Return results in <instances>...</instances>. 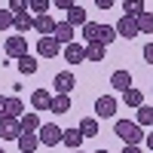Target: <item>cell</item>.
I'll return each instance as SVG.
<instances>
[{
    "label": "cell",
    "mask_w": 153,
    "mask_h": 153,
    "mask_svg": "<svg viewBox=\"0 0 153 153\" xmlns=\"http://www.w3.org/2000/svg\"><path fill=\"white\" fill-rule=\"evenodd\" d=\"M113 132H117V138H123V141H126V147H138V141L144 138L141 126H138V123H129V120H117Z\"/></svg>",
    "instance_id": "1"
},
{
    "label": "cell",
    "mask_w": 153,
    "mask_h": 153,
    "mask_svg": "<svg viewBox=\"0 0 153 153\" xmlns=\"http://www.w3.org/2000/svg\"><path fill=\"white\" fill-rule=\"evenodd\" d=\"M61 138H65V129H58L55 123H43V126H40V144H43V147L61 144Z\"/></svg>",
    "instance_id": "2"
},
{
    "label": "cell",
    "mask_w": 153,
    "mask_h": 153,
    "mask_svg": "<svg viewBox=\"0 0 153 153\" xmlns=\"http://www.w3.org/2000/svg\"><path fill=\"white\" fill-rule=\"evenodd\" d=\"M3 52L9 58H25V55H28V40H25V37H6Z\"/></svg>",
    "instance_id": "3"
},
{
    "label": "cell",
    "mask_w": 153,
    "mask_h": 153,
    "mask_svg": "<svg viewBox=\"0 0 153 153\" xmlns=\"http://www.w3.org/2000/svg\"><path fill=\"white\" fill-rule=\"evenodd\" d=\"M113 28H117V37H126V40H132V37L141 34V31H138V19H129V16H123Z\"/></svg>",
    "instance_id": "4"
},
{
    "label": "cell",
    "mask_w": 153,
    "mask_h": 153,
    "mask_svg": "<svg viewBox=\"0 0 153 153\" xmlns=\"http://www.w3.org/2000/svg\"><path fill=\"white\" fill-rule=\"evenodd\" d=\"M95 113H98L101 120H110L113 113H117V98H113V95H101L95 101Z\"/></svg>",
    "instance_id": "5"
},
{
    "label": "cell",
    "mask_w": 153,
    "mask_h": 153,
    "mask_svg": "<svg viewBox=\"0 0 153 153\" xmlns=\"http://www.w3.org/2000/svg\"><path fill=\"white\" fill-rule=\"evenodd\" d=\"M0 138L3 141H19L22 138V123L19 120H0Z\"/></svg>",
    "instance_id": "6"
},
{
    "label": "cell",
    "mask_w": 153,
    "mask_h": 153,
    "mask_svg": "<svg viewBox=\"0 0 153 153\" xmlns=\"http://www.w3.org/2000/svg\"><path fill=\"white\" fill-rule=\"evenodd\" d=\"M37 52H40L43 58H55L61 52V43L55 40V37H40V40H37Z\"/></svg>",
    "instance_id": "7"
},
{
    "label": "cell",
    "mask_w": 153,
    "mask_h": 153,
    "mask_svg": "<svg viewBox=\"0 0 153 153\" xmlns=\"http://www.w3.org/2000/svg\"><path fill=\"white\" fill-rule=\"evenodd\" d=\"M52 86H55V92H58V95H68L71 89L76 86V80H74V74H71V71H61V74H55Z\"/></svg>",
    "instance_id": "8"
},
{
    "label": "cell",
    "mask_w": 153,
    "mask_h": 153,
    "mask_svg": "<svg viewBox=\"0 0 153 153\" xmlns=\"http://www.w3.org/2000/svg\"><path fill=\"white\" fill-rule=\"evenodd\" d=\"M110 86L120 89V92H129V89H132V74L129 71H113L110 74Z\"/></svg>",
    "instance_id": "9"
},
{
    "label": "cell",
    "mask_w": 153,
    "mask_h": 153,
    "mask_svg": "<svg viewBox=\"0 0 153 153\" xmlns=\"http://www.w3.org/2000/svg\"><path fill=\"white\" fill-rule=\"evenodd\" d=\"M31 104H34V110H52V95L46 89H37L31 95Z\"/></svg>",
    "instance_id": "10"
},
{
    "label": "cell",
    "mask_w": 153,
    "mask_h": 153,
    "mask_svg": "<svg viewBox=\"0 0 153 153\" xmlns=\"http://www.w3.org/2000/svg\"><path fill=\"white\" fill-rule=\"evenodd\" d=\"M55 25H58V22H55L52 16H37V19H34V28L40 31L43 37H52V34H55Z\"/></svg>",
    "instance_id": "11"
},
{
    "label": "cell",
    "mask_w": 153,
    "mask_h": 153,
    "mask_svg": "<svg viewBox=\"0 0 153 153\" xmlns=\"http://www.w3.org/2000/svg\"><path fill=\"white\" fill-rule=\"evenodd\" d=\"M52 37H55V40H58L61 46H71V43H74V28H71L68 22H58V25H55V34H52Z\"/></svg>",
    "instance_id": "12"
},
{
    "label": "cell",
    "mask_w": 153,
    "mask_h": 153,
    "mask_svg": "<svg viewBox=\"0 0 153 153\" xmlns=\"http://www.w3.org/2000/svg\"><path fill=\"white\" fill-rule=\"evenodd\" d=\"M65 58H68V65H80V61H86V46H80V43L65 46Z\"/></svg>",
    "instance_id": "13"
},
{
    "label": "cell",
    "mask_w": 153,
    "mask_h": 153,
    "mask_svg": "<svg viewBox=\"0 0 153 153\" xmlns=\"http://www.w3.org/2000/svg\"><path fill=\"white\" fill-rule=\"evenodd\" d=\"M37 147H40V135H34V132H22V138H19V150H22V153H34Z\"/></svg>",
    "instance_id": "14"
},
{
    "label": "cell",
    "mask_w": 153,
    "mask_h": 153,
    "mask_svg": "<svg viewBox=\"0 0 153 153\" xmlns=\"http://www.w3.org/2000/svg\"><path fill=\"white\" fill-rule=\"evenodd\" d=\"M25 117V104H22V98H6V120H22Z\"/></svg>",
    "instance_id": "15"
},
{
    "label": "cell",
    "mask_w": 153,
    "mask_h": 153,
    "mask_svg": "<svg viewBox=\"0 0 153 153\" xmlns=\"http://www.w3.org/2000/svg\"><path fill=\"white\" fill-rule=\"evenodd\" d=\"M68 25H71V28H76V25H89V19H86V9H83L80 3H74V6L68 9Z\"/></svg>",
    "instance_id": "16"
},
{
    "label": "cell",
    "mask_w": 153,
    "mask_h": 153,
    "mask_svg": "<svg viewBox=\"0 0 153 153\" xmlns=\"http://www.w3.org/2000/svg\"><path fill=\"white\" fill-rule=\"evenodd\" d=\"M19 123H22V132H34V135L40 132V126H43V123H40V117H37L34 110H31V113H25Z\"/></svg>",
    "instance_id": "17"
},
{
    "label": "cell",
    "mask_w": 153,
    "mask_h": 153,
    "mask_svg": "<svg viewBox=\"0 0 153 153\" xmlns=\"http://www.w3.org/2000/svg\"><path fill=\"white\" fill-rule=\"evenodd\" d=\"M61 144H68L71 150H80V144H83V132H80V129H65Z\"/></svg>",
    "instance_id": "18"
},
{
    "label": "cell",
    "mask_w": 153,
    "mask_h": 153,
    "mask_svg": "<svg viewBox=\"0 0 153 153\" xmlns=\"http://www.w3.org/2000/svg\"><path fill=\"white\" fill-rule=\"evenodd\" d=\"M123 101H126V104H129V107H144V92H141V89H129V92H123Z\"/></svg>",
    "instance_id": "19"
},
{
    "label": "cell",
    "mask_w": 153,
    "mask_h": 153,
    "mask_svg": "<svg viewBox=\"0 0 153 153\" xmlns=\"http://www.w3.org/2000/svg\"><path fill=\"white\" fill-rule=\"evenodd\" d=\"M123 12H126L129 19H141V16H144V3H141V0H126V3H123Z\"/></svg>",
    "instance_id": "20"
},
{
    "label": "cell",
    "mask_w": 153,
    "mask_h": 153,
    "mask_svg": "<svg viewBox=\"0 0 153 153\" xmlns=\"http://www.w3.org/2000/svg\"><path fill=\"white\" fill-rule=\"evenodd\" d=\"M104 52H107L104 43H89L86 46V58L89 61H104Z\"/></svg>",
    "instance_id": "21"
},
{
    "label": "cell",
    "mask_w": 153,
    "mask_h": 153,
    "mask_svg": "<svg viewBox=\"0 0 153 153\" xmlns=\"http://www.w3.org/2000/svg\"><path fill=\"white\" fill-rule=\"evenodd\" d=\"M76 129L83 132V138H95V135H98V120H92V117H89V120H80Z\"/></svg>",
    "instance_id": "22"
},
{
    "label": "cell",
    "mask_w": 153,
    "mask_h": 153,
    "mask_svg": "<svg viewBox=\"0 0 153 153\" xmlns=\"http://www.w3.org/2000/svg\"><path fill=\"white\" fill-rule=\"evenodd\" d=\"M52 113H71V98L68 95H52Z\"/></svg>",
    "instance_id": "23"
},
{
    "label": "cell",
    "mask_w": 153,
    "mask_h": 153,
    "mask_svg": "<svg viewBox=\"0 0 153 153\" xmlns=\"http://www.w3.org/2000/svg\"><path fill=\"white\" fill-rule=\"evenodd\" d=\"M113 40H117V28H110V25H101V31H98V43L110 46Z\"/></svg>",
    "instance_id": "24"
},
{
    "label": "cell",
    "mask_w": 153,
    "mask_h": 153,
    "mask_svg": "<svg viewBox=\"0 0 153 153\" xmlns=\"http://www.w3.org/2000/svg\"><path fill=\"white\" fill-rule=\"evenodd\" d=\"M12 28H16L19 34H25V31H31V28H34V19L28 16V12H22V16H16V25H12Z\"/></svg>",
    "instance_id": "25"
},
{
    "label": "cell",
    "mask_w": 153,
    "mask_h": 153,
    "mask_svg": "<svg viewBox=\"0 0 153 153\" xmlns=\"http://www.w3.org/2000/svg\"><path fill=\"white\" fill-rule=\"evenodd\" d=\"M138 126H153V107H138V120H135Z\"/></svg>",
    "instance_id": "26"
},
{
    "label": "cell",
    "mask_w": 153,
    "mask_h": 153,
    "mask_svg": "<svg viewBox=\"0 0 153 153\" xmlns=\"http://www.w3.org/2000/svg\"><path fill=\"white\" fill-rule=\"evenodd\" d=\"M98 31H101V25H95V22L83 25V37H86L89 43H98Z\"/></svg>",
    "instance_id": "27"
},
{
    "label": "cell",
    "mask_w": 153,
    "mask_h": 153,
    "mask_svg": "<svg viewBox=\"0 0 153 153\" xmlns=\"http://www.w3.org/2000/svg\"><path fill=\"white\" fill-rule=\"evenodd\" d=\"M138 31L141 34H153V12H144V16L138 19Z\"/></svg>",
    "instance_id": "28"
},
{
    "label": "cell",
    "mask_w": 153,
    "mask_h": 153,
    "mask_svg": "<svg viewBox=\"0 0 153 153\" xmlns=\"http://www.w3.org/2000/svg\"><path fill=\"white\" fill-rule=\"evenodd\" d=\"M12 25H16V16L9 12V6H3V9H0V31L12 28Z\"/></svg>",
    "instance_id": "29"
},
{
    "label": "cell",
    "mask_w": 153,
    "mask_h": 153,
    "mask_svg": "<svg viewBox=\"0 0 153 153\" xmlns=\"http://www.w3.org/2000/svg\"><path fill=\"white\" fill-rule=\"evenodd\" d=\"M31 12H37V16H49V0H31Z\"/></svg>",
    "instance_id": "30"
},
{
    "label": "cell",
    "mask_w": 153,
    "mask_h": 153,
    "mask_svg": "<svg viewBox=\"0 0 153 153\" xmlns=\"http://www.w3.org/2000/svg\"><path fill=\"white\" fill-rule=\"evenodd\" d=\"M19 71H22V74H34V71H37V61H34L31 55H25V58H19Z\"/></svg>",
    "instance_id": "31"
},
{
    "label": "cell",
    "mask_w": 153,
    "mask_h": 153,
    "mask_svg": "<svg viewBox=\"0 0 153 153\" xmlns=\"http://www.w3.org/2000/svg\"><path fill=\"white\" fill-rule=\"evenodd\" d=\"M144 58L153 65V43H147V46H144Z\"/></svg>",
    "instance_id": "32"
},
{
    "label": "cell",
    "mask_w": 153,
    "mask_h": 153,
    "mask_svg": "<svg viewBox=\"0 0 153 153\" xmlns=\"http://www.w3.org/2000/svg\"><path fill=\"white\" fill-rule=\"evenodd\" d=\"M95 6H98V9H110L113 0H95Z\"/></svg>",
    "instance_id": "33"
},
{
    "label": "cell",
    "mask_w": 153,
    "mask_h": 153,
    "mask_svg": "<svg viewBox=\"0 0 153 153\" xmlns=\"http://www.w3.org/2000/svg\"><path fill=\"white\" fill-rule=\"evenodd\" d=\"M0 120H6V98L0 95Z\"/></svg>",
    "instance_id": "34"
},
{
    "label": "cell",
    "mask_w": 153,
    "mask_h": 153,
    "mask_svg": "<svg viewBox=\"0 0 153 153\" xmlns=\"http://www.w3.org/2000/svg\"><path fill=\"white\" fill-rule=\"evenodd\" d=\"M55 6H58V9H71L74 3H71V0H55Z\"/></svg>",
    "instance_id": "35"
},
{
    "label": "cell",
    "mask_w": 153,
    "mask_h": 153,
    "mask_svg": "<svg viewBox=\"0 0 153 153\" xmlns=\"http://www.w3.org/2000/svg\"><path fill=\"white\" fill-rule=\"evenodd\" d=\"M144 141H147V147L153 150V132H150V135H144Z\"/></svg>",
    "instance_id": "36"
},
{
    "label": "cell",
    "mask_w": 153,
    "mask_h": 153,
    "mask_svg": "<svg viewBox=\"0 0 153 153\" xmlns=\"http://www.w3.org/2000/svg\"><path fill=\"white\" fill-rule=\"evenodd\" d=\"M123 153H141V150H138V147H126Z\"/></svg>",
    "instance_id": "37"
},
{
    "label": "cell",
    "mask_w": 153,
    "mask_h": 153,
    "mask_svg": "<svg viewBox=\"0 0 153 153\" xmlns=\"http://www.w3.org/2000/svg\"><path fill=\"white\" fill-rule=\"evenodd\" d=\"M95 153H107V150H95Z\"/></svg>",
    "instance_id": "38"
},
{
    "label": "cell",
    "mask_w": 153,
    "mask_h": 153,
    "mask_svg": "<svg viewBox=\"0 0 153 153\" xmlns=\"http://www.w3.org/2000/svg\"><path fill=\"white\" fill-rule=\"evenodd\" d=\"M71 153H83V150H71Z\"/></svg>",
    "instance_id": "39"
},
{
    "label": "cell",
    "mask_w": 153,
    "mask_h": 153,
    "mask_svg": "<svg viewBox=\"0 0 153 153\" xmlns=\"http://www.w3.org/2000/svg\"><path fill=\"white\" fill-rule=\"evenodd\" d=\"M0 153H3V150H0Z\"/></svg>",
    "instance_id": "40"
}]
</instances>
